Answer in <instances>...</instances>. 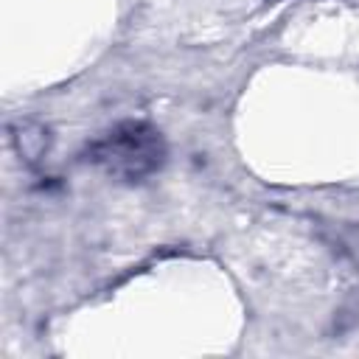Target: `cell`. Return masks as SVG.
I'll return each instance as SVG.
<instances>
[{
  "instance_id": "cell-1",
  "label": "cell",
  "mask_w": 359,
  "mask_h": 359,
  "mask_svg": "<svg viewBox=\"0 0 359 359\" xmlns=\"http://www.w3.org/2000/svg\"><path fill=\"white\" fill-rule=\"evenodd\" d=\"M90 160L104 171L123 180H143L154 174L165 160V143L157 129L140 121H126L109 129L90 146Z\"/></svg>"
},
{
  "instance_id": "cell-2",
  "label": "cell",
  "mask_w": 359,
  "mask_h": 359,
  "mask_svg": "<svg viewBox=\"0 0 359 359\" xmlns=\"http://www.w3.org/2000/svg\"><path fill=\"white\" fill-rule=\"evenodd\" d=\"M14 146H17V151L25 157V160H39L45 151H48V129H42L39 123H34V121H20L17 126H14Z\"/></svg>"
}]
</instances>
